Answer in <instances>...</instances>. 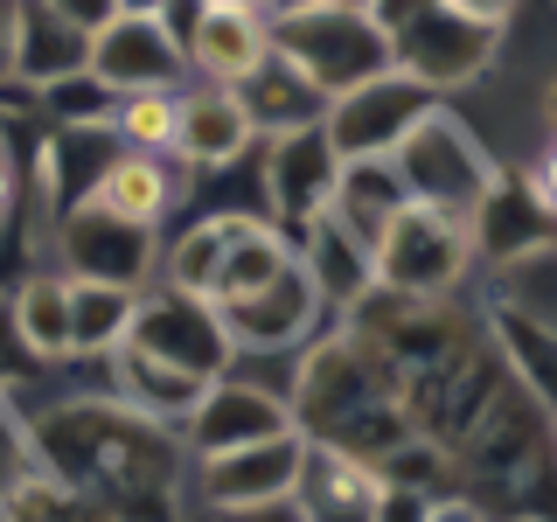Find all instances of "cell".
<instances>
[{
	"instance_id": "obj_1",
	"label": "cell",
	"mask_w": 557,
	"mask_h": 522,
	"mask_svg": "<svg viewBox=\"0 0 557 522\" xmlns=\"http://www.w3.org/2000/svg\"><path fill=\"white\" fill-rule=\"evenodd\" d=\"M265 28H272V57L300 70L327 104L397 70L383 8H278V14L265 8Z\"/></svg>"
},
{
	"instance_id": "obj_2",
	"label": "cell",
	"mask_w": 557,
	"mask_h": 522,
	"mask_svg": "<svg viewBox=\"0 0 557 522\" xmlns=\"http://www.w3.org/2000/svg\"><path fill=\"white\" fill-rule=\"evenodd\" d=\"M391 174H397V188H405L411 209H432V216L467 223V231H474V216L487 209V196L502 188V167L487 161V147L446 112V104L425 112L405 139H397Z\"/></svg>"
},
{
	"instance_id": "obj_3",
	"label": "cell",
	"mask_w": 557,
	"mask_h": 522,
	"mask_svg": "<svg viewBox=\"0 0 557 522\" xmlns=\"http://www.w3.org/2000/svg\"><path fill=\"white\" fill-rule=\"evenodd\" d=\"M84 77L112 98L133 91H182L188 57L182 35L161 8H104L91 22V57H84Z\"/></svg>"
},
{
	"instance_id": "obj_4",
	"label": "cell",
	"mask_w": 557,
	"mask_h": 522,
	"mask_svg": "<svg viewBox=\"0 0 557 522\" xmlns=\"http://www.w3.org/2000/svg\"><path fill=\"white\" fill-rule=\"evenodd\" d=\"M425 112H440V98L425 91V84H411L405 70H391V77H376V84H362V91H348L327 104V119H321V147H327V161H391L397 153V139H405Z\"/></svg>"
},
{
	"instance_id": "obj_5",
	"label": "cell",
	"mask_w": 557,
	"mask_h": 522,
	"mask_svg": "<svg viewBox=\"0 0 557 522\" xmlns=\"http://www.w3.org/2000/svg\"><path fill=\"white\" fill-rule=\"evenodd\" d=\"M467 265H474V231L432 216V209H411V202H405V216L383 231V244L370 251V278H376V286L411 293V300L453 293Z\"/></svg>"
},
{
	"instance_id": "obj_6",
	"label": "cell",
	"mask_w": 557,
	"mask_h": 522,
	"mask_svg": "<svg viewBox=\"0 0 557 522\" xmlns=\"http://www.w3.org/2000/svg\"><path fill=\"white\" fill-rule=\"evenodd\" d=\"M153 231L139 223H119V216H98V209H63L57 223V258H63V278L70 286H119V293H139V278L153 272Z\"/></svg>"
},
{
	"instance_id": "obj_7",
	"label": "cell",
	"mask_w": 557,
	"mask_h": 522,
	"mask_svg": "<svg viewBox=\"0 0 557 522\" xmlns=\"http://www.w3.org/2000/svg\"><path fill=\"white\" fill-rule=\"evenodd\" d=\"M188 70L209 84V91H244L258 70L272 63V28L265 8H244V0H223V8H196L182 35Z\"/></svg>"
},
{
	"instance_id": "obj_8",
	"label": "cell",
	"mask_w": 557,
	"mask_h": 522,
	"mask_svg": "<svg viewBox=\"0 0 557 522\" xmlns=\"http://www.w3.org/2000/svg\"><path fill=\"white\" fill-rule=\"evenodd\" d=\"M126 348L147 356V362H161V370H174V376H188V383H216L231 370V341H223L216 313L196 307V300H174V293L161 307H139Z\"/></svg>"
},
{
	"instance_id": "obj_9",
	"label": "cell",
	"mask_w": 557,
	"mask_h": 522,
	"mask_svg": "<svg viewBox=\"0 0 557 522\" xmlns=\"http://www.w3.org/2000/svg\"><path fill=\"white\" fill-rule=\"evenodd\" d=\"M223 327V341L251 348V356H272V348H293L313 335V321H321V293H313V278L300 272V251H293V265L272 278L265 293H251V300H231V307H209Z\"/></svg>"
},
{
	"instance_id": "obj_10",
	"label": "cell",
	"mask_w": 557,
	"mask_h": 522,
	"mask_svg": "<svg viewBox=\"0 0 557 522\" xmlns=\"http://www.w3.org/2000/svg\"><path fill=\"white\" fill-rule=\"evenodd\" d=\"M300 467H307V432H278V439L202 460V495L216 509H272V501H293Z\"/></svg>"
},
{
	"instance_id": "obj_11",
	"label": "cell",
	"mask_w": 557,
	"mask_h": 522,
	"mask_svg": "<svg viewBox=\"0 0 557 522\" xmlns=\"http://www.w3.org/2000/svg\"><path fill=\"white\" fill-rule=\"evenodd\" d=\"M278 432H300L293 411H286V397H272L265 383H237V376H216L196 397V411H188V439H196L202 460L258 446V439H278Z\"/></svg>"
},
{
	"instance_id": "obj_12",
	"label": "cell",
	"mask_w": 557,
	"mask_h": 522,
	"mask_svg": "<svg viewBox=\"0 0 557 522\" xmlns=\"http://www.w3.org/2000/svg\"><path fill=\"white\" fill-rule=\"evenodd\" d=\"M321 216L335 223V231L356 244L362 258H370L376 244H383V231H391V223L405 216V188H397L391 161H342L335 174H327Z\"/></svg>"
},
{
	"instance_id": "obj_13",
	"label": "cell",
	"mask_w": 557,
	"mask_h": 522,
	"mask_svg": "<svg viewBox=\"0 0 557 522\" xmlns=\"http://www.w3.org/2000/svg\"><path fill=\"white\" fill-rule=\"evenodd\" d=\"M376 495H383V474H370L356 452L307 439V467H300V487H293L300 522H376Z\"/></svg>"
},
{
	"instance_id": "obj_14",
	"label": "cell",
	"mask_w": 557,
	"mask_h": 522,
	"mask_svg": "<svg viewBox=\"0 0 557 522\" xmlns=\"http://www.w3.org/2000/svg\"><path fill=\"white\" fill-rule=\"evenodd\" d=\"M91 22L98 14H70V8H14V77L49 91L63 77H84L91 57Z\"/></svg>"
},
{
	"instance_id": "obj_15",
	"label": "cell",
	"mask_w": 557,
	"mask_h": 522,
	"mask_svg": "<svg viewBox=\"0 0 557 522\" xmlns=\"http://www.w3.org/2000/svg\"><path fill=\"white\" fill-rule=\"evenodd\" d=\"M251 119H244V98L237 91H174V161L188 167H231L244 147H251Z\"/></svg>"
},
{
	"instance_id": "obj_16",
	"label": "cell",
	"mask_w": 557,
	"mask_h": 522,
	"mask_svg": "<svg viewBox=\"0 0 557 522\" xmlns=\"http://www.w3.org/2000/svg\"><path fill=\"white\" fill-rule=\"evenodd\" d=\"M286 265H293V244H286V231H278V223H265V216H231V231H223V265H216V293H209V307L251 300V293H265Z\"/></svg>"
},
{
	"instance_id": "obj_17",
	"label": "cell",
	"mask_w": 557,
	"mask_h": 522,
	"mask_svg": "<svg viewBox=\"0 0 557 522\" xmlns=\"http://www.w3.org/2000/svg\"><path fill=\"white\" fill-rule=\"evenodd\" d=\"M174 202V174L168 161H139V153H112V161L98 167L91 196L77 209H98V216H119V223H139V231H161Z\"/></svg>"
},
{
	"instance_id": "obj_18",
	"label": "cell",
	"mask_w": 557,
	"mask_h": 522,
	"mask_svg": "<svg viewBox=\"0 0 557 522\" xmlns=\"http://www.w3.org/2000/svg\"><path fill=\"white\" fill-rule=\"evenodd\" d=\"M244 119H251V133H278V139H300V133H321L327 119V98L313 91V84L300 77L293 63H265L251 84H244Z\"/></svg>"
},
{
	"instance_id": "obj_19",
	"label": "cell",
	"mask_w": 557,
	"mask_h": 522,
	"mask_svg": "<svg viewBox=\"0 0 557 522\" xmlns=\"http://www.w3.org/2000/svg\"><path fill=\"white\" fill-rule=\"evenodd\" d=\"M300 272L313 278V293H321V307H348V300H362V293L376 286L370 278V258L348 244L335 223L313 209L307 216V244H300Z\"/></svg>"
},
{
	"instance_id": "obj_20",
	"label": "cell",
	"mask_w": 557,
	"mask_h": 522,
	"mask_svg": "<svg viewBox=\"0 0 557 522\" xmlns=\"http://www.w3.org/2000/svg\"><path fill=\"white\" fill-rule=\"evenodd\" d=\"M139 293L119 286H70V356H119L133 341Z\"/></svg>"
},
{
	"instance_id": "obj_21",
	"label": "cell",
	"mask_w": 557,
	"mask_h": 522,
	"mask_svg": "<svg viewBox=\"0 0 557 522\" xmlns=\"http://www.w3.org/2000/svg\"><path fill=\"white\" fill-rule=\"evenodd\" d=\"M223 231H231V216H202L188 223L182 237L168 244V293L174 300H196L209 307V293H216V265H223Z\"/></svg>"
},
{
	"instance_id": "obj_22",
	"label": "cell",
	"mask_w": 557,
	"mask_h": 522,
	"mask_svg": "<svg viewBox=\"0 0 557 522\" xmlns=\"http://www.w3.org/2000/svg\"><path fill=\"white\" fill-rule=\"evenodd\" d=\"M14 327L35 356H70V278L63 272H35L14 293Z\"/></svg>"
},
{
	"instance_id": "obj_23",
	"label": "cell",
	"mask_w": 557,
	"mask_h": 522,
	"mask_svg": "<svg viewBox=\"0 0 557 522\" xmlns=\"http://www.w3.org/2000/svg\"><path fill=\"white\" fill-rule=\"evenodd\" d=\"M112 133L119 147L139 153V161H174V91H133L112 104Z\"/></svg>"
},
{
	"instance_id": "obj_24",
	"label": "cell",
	"mask_w": 557,
	"mask_h": 522,
	"mask_svg": "<svg viewBox=\"0 0 557 522\" xmlns=\"http://www.w3.org/2000/svg\"><path fill=\"white\" fill-rule=\"evenodd\" d=\"M112 91H98L91 77H63V84H49V112L63 119V126H112Z\"/></svg>"
},
{
	"instance_id": "obj_25",
	"label": "cell",
	"mask_w": 557,
	"mask_h": 522,
	"mask_svg": "<svg viewBox=\"0 0 557 522\" xmlns=\"http://www.w3.org/2000/svg\"><path fill=\"white\" fill-rule=\"evenodd\" d=\"M28 467H35L28 460V439L0 418V495H14V481H28Z\"/></svg>"
},
{
	"instance_id": "obj_26",
	"label": "cell",
	"mask_w": 557,
	"mask_h": 522,
	"mask_svg": "<svg viewBox=\"0 0 557 522\" xmlns=\"http://www.w3.org/2000/svg\"><path fill=\"white\" fill-rule=\"evenodd\" d=\"M418 522H487V515L474 509V501H425V515H418Z\"/></svg>"
},
{
	"instance_id": "obj_27",
	"label": "cell",
	"mask_w": 557,
	"mask_h": 522,
	"mask_svg": "<svg viewBox=\"0 0 557 522\" xmlns=\"http://www.w3.org/2000/svg\"><path fill=\"white\" fill-rule=\"evenodd\" d=\"M0 77H14V8H0Z\"/></svg>"
},
{
	"instance_id": "obj_28",
	"label": "cell",
	"mask_w": 557,
	"mask_h": 522,
	"mask_svg": "<svg viewBox=\"0 0 557 522\" xmlns=\"http://www.w3.org/2000/svg\"><path fill=\"white\" fill-rule=\"evenodd\" d=\"M8 209H14V161L0 153V216H8Z\"/></svg>"
}]
</instances>
